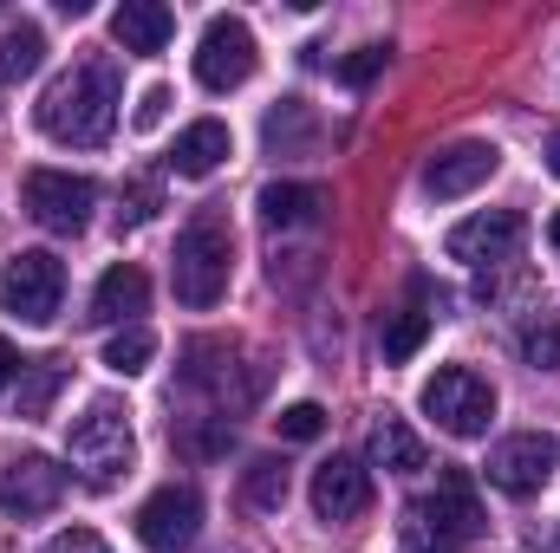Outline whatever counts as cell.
<instances>
[{
    "label": "cell",
    "instance_id": "cell-1",
    "mask_svg": "<svg viewBox=\"0 0 560 553\" xmlns=\"http://www.w3.org/2000/svg\"><path fill=\"white\" fill-rule=\"evenodd\" d=\"M118 105H125V92H118V66L112 59H85V66H72V72H59L52 85H46V98H39V131L52 143H79V150H98V143L118 131Z\"/></svg>",
    "mask_w": 560,
    "mask_h": 553
},
{
    "label": "cell",
    "instance_id": "cell-2",
    "mask_svg": "<svg viewBox=\"0 0 560 553\" xmlns=\"http://www.w3.org/2000/svg\"><path fill=\"white\" fill-rule=\"evenodd\" d=\"M229 268H235V235L215 209H202L183 235H176V261H170V286L189 313H209L229 293Z\"/></svg>",
    "mask_w": 560,
    "mask_h": 553
},
{
    "label": "cell",
    "instance_id": "cell-3",
    "mask_svg": "<svg viewBox=\"0 0 560 553\" xmlns=\"http://www.w3.org/2000/svg\"><path fill=\"white\" fill-rule=\"evenodd\" d=\"M138 456V436H131V411L118 398H92L85 416H72L66 430V462L92 482V489H112Z\"/></svg>",
    "mask_w": 560,
    "mask_h": 553
},
{
    "label": "cell",
    "instance_id": "cell-4",
    "mask_svg": "<svg viewBox=\"0 0 560 553\" xmlns=\"http://www.w3.org/2000/svg\"><path fill=\"white\" fill-rule=\"evenodd\" d=\"M411 528L436 548H469L482 541V495H476V475L469 469H436V489L411 508Z\"/></svg>",
    "mask_w": 560,
    "mask_h": 553
},
{
    "label": "cell",
    "instance_id": "cell-5",
    "mask_svg": "<svg viewBox=\"0 0 560 553\" xmlns=\"http://www.w3.org/2000/svg\"><path fill=\"white\" fill-rule=\"evenodd\" d=\"M423 416H436L443 436H489V416H495V391L482 372L469 365H443L430 385H423Z\"/></svg>",
    "mask_w": 560,
    "mask_h": 553
},
{
    "label": "cell",
    "instance_id": "cell-6",
    "mask_svg": "<svg viewBox=\"0 0 560 553\" xmlns=\"http://www.w3.org/2000/svg\"><path fill=\"white\" fill-rule=\"evenodd\" d=\"M59 299H66V268L59 255L46 248H26L0 268V313L26 319V326H52L59 319Z\"/></svg>",
    "mask_w": 560,
    "mask_h": 553
},
{
    "label": "cell",
    "instance_id": "cell-7",
    "mask_svg": "<svg viewBox=\"0 0 560 553\" xmlns=\"http://www.w3.org/2000/svg\"><path fill=\"white\" fill-rule=\"evenodd\" d=\"M20 202H26V215H33L39 228L79 235V228L92 222V209H98V183H92V176H72V169H33V176L20 183Z\"/></svg>",
    "mask_w": 560,
    "mask_h": 553
},
{
    "label": "cell",
    "instance_id": "cell-8",
    "mask_svg": "<svg viewBox=\"0 0 560 553\" xmlns=\"http://www.w3.org/2000/svg\"><path fill=\"white\" fill-rule=\"evenodd\" d=\"M196 79H202V92H235V85L255 79V33H248V20L215 13L202 26V39H196Z\"/></svg>",
    "mask_w": 560,
    "mask_h": 553
},
{
    "label": "cell",
    "instance_id": "cell-9",
    "mask_svg": "<svg viewBox=\"0 0 560 553\" xmlns=\"http://www.w3.org/2000/svg\"><path fill=\"white\" fill-rule=\"evenodd\" d=\"M202 534V495L189 482H163L138 508V541L150 553H189Z\"/></svg>",
    "mask_w": 560,
    "mask_h": 553
},
{
    "label": "cell",
    "instance_id": "cell-10",
    "mask_svg": "<svg viewBox=\"0 0 560 553\" xmlns=\"http://www.w3.org/2000/svg\"><path fill=\"white\" fill-rule=\"evenodd\" d=\"M522 235H528V222L515 209H482V215H469V222L450 228L443 255L463 261V268H502V261L522 255Z\"/></svg>",
    "mask_w": 560,
    "mask_h": 553
},
{
    "label": "cell",
    "instance_id": "cell-11",
    "mask_svg": "<svg viewBox=\"0 0 560 553\" xmlns=\"http://www.w3.org/2000/svg\"><path fill=\"white\" fill-rule=\"evenodd\" d=\"M489 482L502 489V495H535V489H548V475L560 469V443L555 436H541V430H522V436H502L495 449H489Z\"/></svg>",
    "mask_w": 560,
    "mask_h": 553
},
{
    "label": "cell",
    "instance_id": "cell-12",
    "mask_svg": "<svg viewBox=\"0 0 560 553\" xmlns=\"http://www.w3.org/2000/svg\"><path fill=\"white\" fill-rule=\"evenodd\" d=\"M59 502H66V469H59L52 456H20V462H7V475H0V508H7L13 521L52 515Z\"/></svg>",
    "mask_w": 560,
    "mask_h": 553
},
{
    "label": "cell",
    "instance_id": "cell-13",
    "mask_svg": "<svg viewBox=\"0 0 560 553\" xmlns=\"http://www.w3.org/2000/svg\"><path fill=\"white\" fill-rule=\"evenodd\" d=\"M495 169H502V150H495V143L463 138V143H450V150H436V156H430V169H423V189H430L436 202H456V196L482 189Z\"/></svg>",
    "mask_w": 560,
    "mask_h": 553
},
{
    "label": "cell",
    "instance_id": "cell-14",
    "mask_svg": "<svg viewBox=\"0 0 560 553\" xmlns=\"http://www.w3.org/2000/svg\"><path fill=\"white\" fill-rule=\"evenodd\" d=\"M372 508V469L352 456H332L313 469V515L319 521H359Z\"/></svg>",
    "mask_w": 560,
    "mask_h": 553
},
{
    "label": "cell",
    "instance_id": "cell-15",
    "mask_svg": "<svg viewBox=\"0 0 560 553\" xmlns=\"http://www.w3.org/2000/svg\"><path fill=\"white\" fill-rule=\"evenodd\" d=\"M143 306H150V280L131 261L105 268V280L92 286V326H138Z\"/></svg>",
    "mask_w": 560,
    "mask_h": 553
},
{
    "label": "cell",
    "instance_id": "cell-16",
    "mask_svg": "<svg viewBox=\"0 0 560 553\" xmlns=\"http://www.w3.org/2000/svg\"><path fill=\"white\" fill-rule=\"evenodd\" d=\"M229 150H235V138H229V125H222V118H196V125L176 138V150H170L163 163H170L176 176L202 183V176H215V169H222V156H229Z\"/></svg>",
    "mask_w": 560,
    "mask_h": 553
},
{
    "label": "cell",
    "instance_id": "cell-17",
    "mask_svg": "<svg viewBox=\"0 0 560 553\" xmlns=\"http://www.w3.org/2000/svg\"><path fill=\"white\" fill-rule=\"evenodd\" d=\"M170 33H176V13L163 7V0H125L118 13H112V39L125 46V52H163L170 46Z\"/></svg>",
    "mask_w": 560,
    "mask_h": 553
},
{
    "label": "cell",
    "instance_id": "cell-18",
    "mask_svg": "<svg viewBox=\"0 0 560 553\" xmlns=\"http://www.w3.org/2000/svg\"><path fill=\"white\" fill-rule=\"evenodd\" d=\"M319 215H326V189L319 183H268L261 189V222L280 228V235L287 228H313Z\"/></svg>",
    "mask_w": 560,
    "mask_h": 553
},
{
    "label": "cell",
    "instance_id": "cell-19",
    "mask_svg": "<svg viewBox=\"0 0 560 553\" xmlns=\"http://www.w3.org/2000/svg\"><path fill=\"white\" fill-rule=\"evenodd\" d=\"M372 462H378L385 475H418L423 469V436L405 416H385V423L372 430Z\"/></svg>",
    "mask_w": 560,
    "mask_h": 553
},
{
    "label": "cell",
    "instance_id": "cell-20",
    "mask_svg": "<svg viewBox=\"0 0 560 553\" xmlns=\"http://www.w3.org/2000/svg\"><path fill=\"white\" fill-rule=\"evenodd\" d=\"M313 143H319L313 105H306V98H280L275 111H268V150H280V156H306Z\"/></svg>",
    "mask_w": 560,
    "mask_h": 553
},
{
    "label": "cell",
    "instance_id": "cell-21",
    "mask_svg": "<svg viewBox=\"0 0 560 553\" xmlns=\"http://www.w3.org/2000/svg\"><path fill=\"white\" fill-rule=\"evenodd\" d=\"M39 66H46V33H39L33 20L7 26V33H0V85H20V79H33Z\"/></svg>",
    "mask_w": 560,
    "mask_h": 553
},
{
    "label": "cell",
    "instance_id": "cell-22",
    "mask_svg": "<svg viewBox=\"0 0 560 553\" xmlns=\"http://www.w3.org/2000/svg\"><path fill=\"white\" fill-rule=\"evenodd\" d=\"M242 502L261 508V515H280V508H287V462H280V456H255V462L242 469Z\"/></svg>",
    "mask_w": 560,
    "mask_h": 553
},
{
    "label": "cell",
    "instance_id": "cell-23",
    "mask_svg": "<svg viewBox=\"0 0 560 553\" xmlns=\"http://www.w3.org/2000/svg\"><path fill=\"white\" fill-rule=\"evenodd\" d=\"M66 385V365L59 358H39V365H20V416H46L52 398Z\"/></svg>",
    "mask_w": 560,
    "mask_h": 553
},
{
    "label": "cell",
    "instance_id": "cell-24",
    "mask_svg": "<svg viewBox=\"0 0 560 553\" xmlns=\"http://www.w3.org/2000/svg\"><path fill=\"white\" fill-rule=\"evenodd\" d=\"M150 358H156L150 326H118V332H112V345H105V365H112L118 378H138V372H150Z\"/></svg>",
    "mask_w": 560,
    "mask_h": 553
},
{
    "label": "cell",
    "instance_id": "cell-25",
    "mask_svg": "<svg viewBox=\"0 0 560 553\" xmlns=\"http://www.w3.org/2000/svg\"><path fill=\"white\" fill-rule=\"evenodd\" d=\"M423 339H430V313H392V326L378 332V345H385V365H405V358H418Z\"/></svg>",
    "mask_w": 560,
    "mask_h": 553
},
{
    "label": "cell",
    "instance_id": "cell-26",
    "mask_svg": "<svg viewBox=\"0 0 560 553\" xmlns=\"http://www.w3.org/2000/svg\"><path fill=\"white\" fill-rule=\"evenodd\" d=\"M522 358H528L535 372L560 365V319H555V313H535V319L522 326Z\"/></svg>",
    "mask_w": 560,
    "mask_h": 553
},
{
    "label": "cell",
    "instance_id": "cell-27",
    "mask_svg": "<svg viewBox=\"0 0 560 553\" xmlns=\"http://www.w3.org/2000/svg\"><path fill=\"white\" fill-rule=\"evenodd\" d=\"M156 209H163V183L138 176V183H125V189H118V228H143Z\"/></svg>",
    "mask_w": 560,
    "mask_h": 553
},
{
    "label": "cell",
    "instance_id": "cell-28",
    "mask_svg": "<svg viewBox=\"0 0 560 553\" xmlns=\"http://www.w3.org/2000/svg\"><path fill=\"white\" fill-rule=\"evenodd\" d=\"M275 423H280L287 443H313V436H326V411H319V404H287Z\"/></svg>",
    "mask_w": 560,
    "mask_h": 553
},
{
    "label": "cell",
    "instance_id": "cell-29",
    "mask_svg": "<svg viewBox=\"0 0 560 553\" xmlns=\"http://www.w3.org/2000/svg\"><path fill=\"white\" fill-rule=\"evenodd\" d=\"M385 59H392V46H359L352 59H339V79H346V85H372V79L385 72Z\"/></svg>",
    "mask_w": 560,
    "mask_h": 553
},
{
    "label": "cell",
    "instance_id": "cell-30",
    "mask_svg": "<svg viewBox=\"0 0 560 553\" xmlns=\"http://www.w3.org/2000/svg\"><path fill=\"white\" fill-rule=\"evenodd\" d=\"M46 553H112L105 548V534H92V528H66V534H52Z\"/></svg>",
    "mask_w": 560,
    "mask_h": 553
},
{
    "label": "cell",
    "instance_id": "cell-31",
    "mask_svg": "<svg viewBox=\"0 0 560 553\" xmlns=\"http://www.w3.org/2000/svg\"><path fill=\"white\" fill-rule=\"evenodd\" d=\"M163 111H170V85H150V92L138 98V131H156Z\"/></svg>",
    "mask_w": 560,
    "mask_h": 553
},
{
    "label": "cell",
    "instance_id": "cell-32",
    "mask_svg": "<svg viewBox=\"0 0 560 553\" xmlns=\"http://www.w3.org/2000/svg\"><path fill=\"white\" fill-rule=\"evenodd\" d=\"M13 378H20V352H13V345H7V339H0V391H7V385H13Z\"/></svg>",
    "mask_w": 560,
    "mask_h": 553
},
{
    "label": "cell",
    "instance_id": "cell-33",
    "mask_svg": "<svg viewBox=\"0 0 560 553\" xmlns=\"http://www.w3.org/2000/svg\"><path fill=\"white\" fill-rule=\"evenodd\" d=\"M548 169H555V176H560V131H555V138H548Z\"/></svg>",
    "mask_w": 560,
    "mask_h": 553
},
{
    "label": "cell",
    "instance_id": "cell-34",
    "mask_svg": "<svg viewBox=\"0 0 560 553\" xmlns=\"http://www.w3.org/2000/svg\"><path fill=\"white\" fill-rule=\"evenodd\" d=\"M548 242H555V248H560V209H555V222H548Z\"/></svg>",
    "mask_w": 560,
    "mask_h": 553
}]
</instances>
